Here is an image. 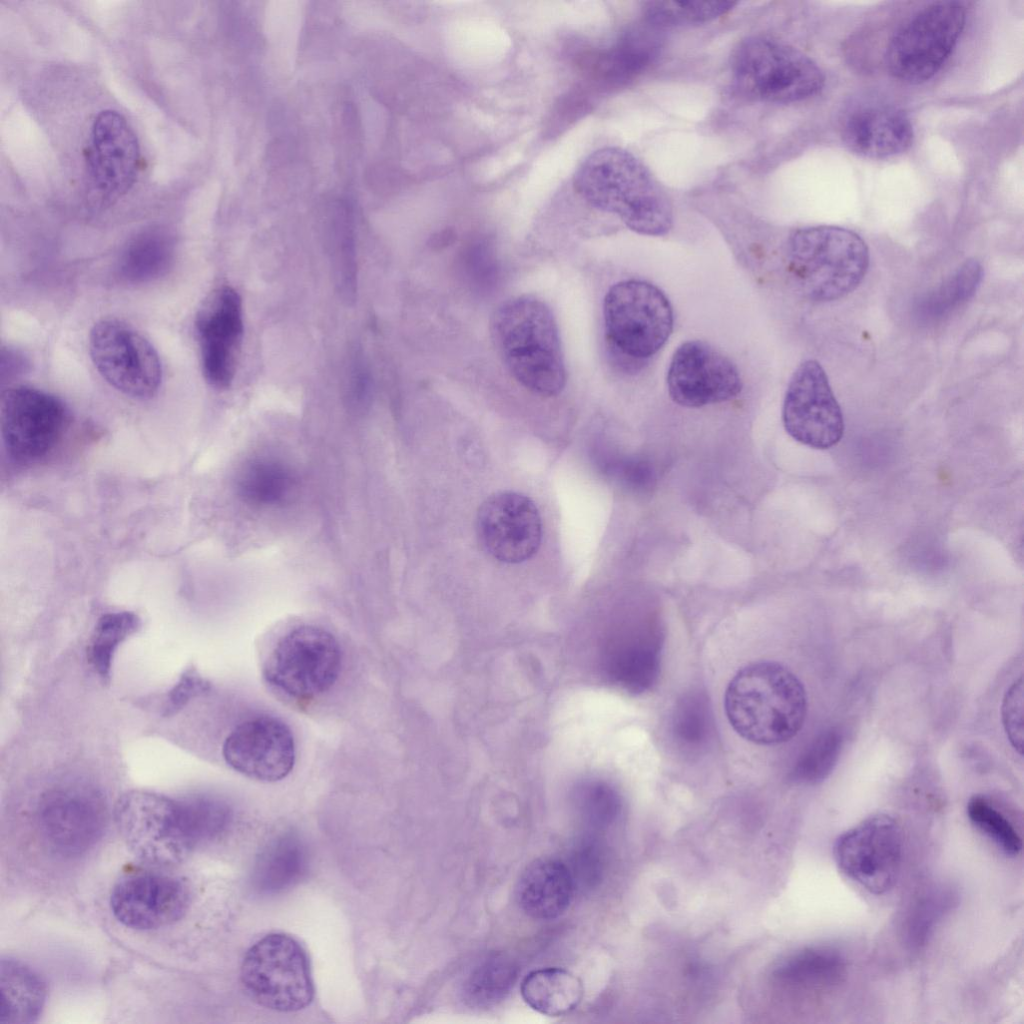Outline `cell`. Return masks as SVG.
I'll return each mask as SVG.
<instances>
[{
	"mask_svg": "<svg viewBox=\"0 0 1024 1024\" xmlns=\"http://www.w3.org/2000/svg\"><path fill=\"white\" fill-rule=\"evenodd\" d=\"M240 977L253 1001L275 1011H298L313 999L306 952L294 938L283 933L268 934L248 949Z\"/></svg>",
	"mask_w": 1024,
	"mask_h": 1024,
	"instance_id": "9c48e42d",
	"label": "cell"
},
{
	"mask_svg": "<svg viewBox=\"0 0 1024 1024\" xmlns=\"http://www.w3.org/2000/svg\"><path fill=\"white\" fill-rule=\"evenodd\" d=\"M971 823L990 838L1005 854L1017 855L1022 840L1012 823L982 796L972 797L967 805Z\"/></svg>",
	"mask_w": 1024,
	"mask_h": 1024,
	"instance_id": "f35d334b",
	"label": "cell"
},
{
	"mask_svg": "<svg viewBox=\"0 0 1024 1024\" xmlns=\"http://www.w3.org/2000/svg\"><path fill=\"white\" fill-rule=\"evenodd\" d=\"M107 822L102 796L87 786H65L43 796L37 824L44 842L61 856H79L101 839Z\"/></svg>",
	"mask_w": 1024,
	"mask_h": 1024,
	"instance_id": "2e32d148",
	"label": "cell"
},
{
	"mask_svg": "<svg viewBox=\"0 0 1024 1024\" xmlns=\"http://www.w3.org/2000/svg\"><path fill=\"white\" fill-rule=\"evenodd\" d=\"M602 861L599 845L594 842L586 844L580 851L577 863L580 867L581 880H586L590 885L596 884L601 878Z\"/></svg>",
	"mask_w": 1024,
	"mask_h": 1024,
	"instance_id": "f6af8a7d",
	"label": "cell"
},
{
	"mask_svg": "<svg viewBox=\"0 0 1024 1024\" xmlns=\"http://www.w3.org/2000/svg\"><path fill=\"white\" fill-rule=\"evenodd\" d=\"M89 353L99 374L119 392L149 399L159 390L162 365L153 345L135 328L117 319H102L89 334Z\"/></svg>",
	"mask_w": 1024,
	"mask_h": 1024,
	"instance_id": "8fae6325",
	"label": "cell"
},
{
	"mask_svg": "<svg viewBox=\"0 0 1024 1024\" xmlns=\"http://www.w3.org/2000/svg\"><path fill=\"white\" fill-rule=\"evenodd\" d=\"M202 373L215 389L228 388L235 375L244 324L242 300L230 286L210 293L194 322Z\"/></svg>",
	"mask_w": 1024,
	"mask_h": 1024,
	"instance_id": "ffe728a7",
	"label": "cell"
},
{
	"mask_svg": "<svg viewBox=\"0 0 1024 1024\" xmlns=\"http://www.w3.org/2000/svg\"><path fill=\"white\" fill-rule=\"evenodd\" d=\"M209 689L210 683L207 679L195 668H187L168 691L163 705V715L169 717L177 714L192 699L206 693Z\"/></svg>",
	"mask_w": 1024,
	"mask_h": 1024,
	"instance_id": "b9f144b4",
	"label": "cell"
},
{
	"mask_svg": "<svg viewBox=\"0 0 1024 1024\" xmlns=\"http://www.w3.org/2000/svg\"><path fill=\"white\" fill-rule=\"evenodd\" d=\"M846 962L830 947L807 948L790 956L774 971L776 978L806 986H831L840 981Z\"/></svg>",
	"mask_w": 1024,
	"mask_h": 1024,
	"instance_id": "4dcf8cb0",
	"label": "cell"
},
{
	"mask_svg": "<svg viewBox=\"0 0 1024 1024\" xmlns=\"http://www.w3.org/2000/svg\"><path fill=\"white\" fill-rule=\"evenodd\" d=\"M965 21L966 8L958 1H937L918 11L887 46L889 73L909 84L931 79L953 51Z\"/></svg>",
	"mask_w": 1024,
	"mask_h": 1024,
	"instance_id": "30bf717a",
	"label": "cell"
},
{
	"mask_svg": "<svg viewBox=\"0 0 1024 1024\" xmlns=\"http://www.w3.org/2000/svg\"><path fill=\"white\" fill-rule=\"evenodd\" d=\"M69 424V411L56 396L26 386H10L0 400L1 436L18 462H34L57 445Z\"/></svg>",
	"mask_w": 1024,
	"mask_h": 1024,
	"instance_id": "4fadbf2b",
	"label": "cell"
},
{
	"mask_svg": "<svg viewBox=\"0 0 1024 1024\" xmlns=\"http://www.w3.org/2000/svg\"><path fill=\"white\" fill-rule=\"evenodd\" d=\"M140 618L133 612L121 611L102 615L88 644V660L99 677H110L113 656L118 646L140 627Z\"/></svg>",
	"mask_w": 1024,
	"mask_h": 1024,
	"instance_id": "d6a6232c",
	"label": "cell"
},
{
	"mask_svg": "<svg viewBox=\"0 0 1024 1024\" xmlns=\"http://www.w3.org/2000/svg\"><path fill=\"white\" fill-rule=\"evenodd\" d=\"M575 881L569 867L559 859L543 857L531 862L516 885V899L530 917L549 920L569 907Z\"/></svg>",
	"mask_w": 1024,
	"mask_h": 1024,
	"instance_id": "603a6c76",
	"label": "cell"
},
{
	"mask_svg": "<svg viewBox=\"0 0 1024 1024\" xmlns=\"http://www.w3.org/2000/svg\"><path fill=\"white\" fill-rule=\"evenodd\" d=\"M1 372L2 380H10L27 370L28 361L19 351L12 348L2 349Z\"/></svg>",
	"mask_w": 1024,
	"mask_h": 1024,
	"instance_id": "bcb514c9",
	"label": "cell"
},
{
	"mask_svg": "<svg viewBox=\"0 0 1024 1024\" xmlns=\"http://www.w3.org/2000/svg\"><path fill=\"white\" fill-rule=\"evenodd\" d=\"M140 144L118 111H101L91 126L85 150L89 200L98 208L113 205L134 185L140 166Z\"/></svg>",
	"mask_w": 1024,
	"mask_h": 1024,
	"instance_id": "7c38bea8",
	"label": "cell"
},
{
	"mask_svg": "<svg viewBox=\"0 0 1024 1024\" xmlns=\"http://www.w3.org/2000/svg\"><path fill=\"white\" fill-rule=\"evenodd\" d=\"M786 271L797 289L817 302L840 299L864 279L870 255L856 232L820 225L797 229L784 248Z\"/></svg>",
	"mask_w": 1024,
	"mask_h": 1024,
	"instance_id": "277c9868",
	"label": "cell"
},
{
	"mask_svg": "<svg viewBox=\"0 0 1024 1024\" xmlns=\"http://www.w3.org/2000/svg\"><path fill=\"white\" fill-rule=\"evenodd\" d=\"M1003 727L1011 746L1023 751V682L1014 681L1005 693L1001 708Z\"/></svg>",
	"mask_w": 1024,
	"mask_h": 1024,
	"instance_id": "7bdbcfd3",
	"label": "cell"
},
{
	"mask_svg": "<svg viewBox=\"0 0 1024 1024\" xmlns=\"http://www.w3.org/2000/svg\"><path fill=\"white\" fill-rule=\"evenodd\" d=\"M660 640L636 636L618 640L611 647L607 663L611 678L634 693L649 689L656 681L660 667Z\"/></svg>",
	"mask_w": 1024,
	"mask_h": 1024,
	"instance_id": "83f0119b",
	"label": "cell"
},
{
	"mask_svg": "<svg viewBox=\"0 0 1024 1024\" xmlns=\"http://www.w3.org/2000/svg\"><path fill=\"white\" fill-rule=\"evenodd\" d=\"M783 425L796 441L815 449L836 445L844 433L841 407L825 370L814 359L792 374L782 409Z\"/></svg>",
	"mask_w": 1024,
	"mask_h": 1024,
	"instance_id": "9a60e30c",
	"label": "cell"
},
{
	"mask_svg": "<svg viewBox=\"0 0 1024 1024\" xmlns=\"http://www.w3.org/2000/svg\"><path fill=\"white\" fill-rule=\"evenodd\" d=\"M660 47V38L654 32L640 28L630 30L599 56L596 71L607 82L625 84L655 61Z\"/></svg>",
	"mask_w": 1024,
	"mask_h": 1024,
	"instance_id": "f1b7e54d",
	"label": "cell"
},
{
	"mask_svg": "<svg viewBox=\"0 0 1024 1024\" xmlns=\"http://www.w3.org/2000/svg\"><path fill=\"white\" fill-rule=\"evenodd\" d=\"M330 252L339 293L348 303L355 300L357 290V261L353 229L346 214L338 219L332 230Z\"/></svg>",
	"mask_w": 1024,
	"mask_h": 1024,
	"instance_id": "74e56055",
	"label": "cell"
},
{
	"mask_svg": "<svg viewBox=\"0 0 1024 1024\" xmlns=\"http://www.w3.org/2000/svg\"><path fill=\"white\" fill-rule=\"evenodd\" d=\"M982 278V265L975 259L966 260L923 300L920 306L922 316L938 319L950 313L975 294Z\"/></svg>",
	"mask_w": 1024,
	"mask_h": 1024,
	"instance_id": "836d02e7",
	"label": "cell"
},
{
	"mask_svg": "<svg viewBox=\"0 0 1024 1024\" xmlns=\"http://www.w3.org/2000/svg\"><path fill=\"white\" fill-rule=\"evenodd\" d=\"M348 398L353 404H362L368 396L369 375L360 356L351 360L348 374Z\"/></svg>",
	"mask_w": 1024,
	"mask_h": 1024,
	"instance_id": "ee69618b",
	"label": "cell"
},
{
	"mask_svg": "<svg viewBox=\"0 0 1024 1024\" xmlns=\"http://www.w3.org/2000/svg\"><path fill=\"white\" fill-rule=\"evenodd\" d=\"M608 350L623 367L654 356L669 339L674 324L672 306L654 284L623 280L607 291L603 302Z\"/></svg>",
	"mask_w": 1024,
	"mask_h": 1024,
	"instance_id": "5b68a950",
	"label": "cell"
},
{
	"mask_svg": "<svg viewBox=\"0 0 1024 1024\" xmlns=\"http://www.w3.org/2000/svg\"><path fill=\"white\" fill-rule=\"evenodd\" d=\"M172 230L151 225L138 231L125 244L118 260V275L133 285L153 282L166 275L177 251Z\"/></svg>",
	"mask_w": 1024,
	"mask_h": 1024,
	"instance_id": "d4e9b609",
	"label": "cell"
},
{
	"mask_svg": "<svg viewBox=\"0 0 1024 1024\" xmlns=\"http://www.w3.org/2000/svg\"><path fill=\"white\" fill-rule=\"evenodd\" d=\"M673 732L689 748H699L707 742L711 716L703 695L689 693L679 700L673 718Z\"/></svg>",
	"mask_w": 1024,
	"mask_h": 1024,
	"instance_id": "ab89813d",
	"label": "cell"
},
{
	"mask_svg": "<svg viewBox=\"0 0 1024 1024\" xmlns=\"http://www.w3.org/2000/svg\"><path fill=\"white\" fill-rule=\"evenodd\" d=\"M666 382L670 398L688 408L726 402L742 390L735 364L701 340L684 342L675 350Z\"/></svg>",
	"mask_w": 1024,
	"mask_h": 1024,
	"instance_id": "ac0fdd59",
	"label": "cell"
},
{
	"mask_svg": "<svg viewBox=\"0 0 1024 1024\" xmlns=\"http://www.w3.org/2000/svg\"><path fill=\"white\" fill-rule=\"evenodd\" d=\"M902 851L901 828L887 814L863 820L839 835L833 847L839 869L873 894H883L894 886L900 873Z\"/></svg>",
	"mask_w": 1024,
	"mask_h": 1024,
	"instance_id": "5bb4252c",
	"label": "cell"
},
{
	"mask_svg": "<svg viewBox=\"0 0 1024 1024\" xmlns=\"http://www.w3.org/2000/svg\"><path fill=\"white\" fill-rule=\"evenodd\" d=\"M295 478L291 470L271 459L247 462L236 478L239 497L254 506H272L283 503L292 494Z\"/></svg>",
	"mask_w": 1024,
	"mask_h": 1024,
	"instance_id": "f546056e",
	"label": "cell"
},
{
	"mask_svg": "<svg viewBox=\"0 0 1024 1024\" xmlns=\"http://www.w3.org/2000/svg\"><path fill=\"white\" fill-rule=\"evenodd\" d=\"M731 70L744 94L770 103H793L818 94L825 77L800 50L764 36L741 41L732 54Z\"/></svg>",
	"mask_w": 1024,
	"mask_h": 1024,
	"instance_id": "8992f818",
	"label": "cell"
},
{
	"mask_svg": "<svg viewBox=\"0 0 1024 1024\" xmlns=\"http://www.w3.org/2000/svg\"><path fill=\"white\" fill-rule=\"evenodd\" d=\"M518 969L505 956L489 957L478 964L464 983L466 1001L476 1007H487L503 1000L517 979Z\"/></svg>",
	"mask_w": 1024,
	"mask_h": 1024,
	"instance_id": "1f68e13d",
	"label": "cell"
},
{
	"mask_svg": "<svg viewBox=\"0 0 1024 1024\" xmlns=\"http://www.w3.org/2000/svg\"><path fill=\"white\" fill-rule=\"evenodd\" d=\"M583 993L581 980L558 967L533 970L521 983V995L527 1005L551 1017L573 1011L580 1004Z\"/></svg>",
	"mask_w": 1024,
	"mask_h": 1024,
	"instance_id": "4316f807",
	"label": "cell"
},
{
	"mask_svg": "<svg viewBox=\"0 0 1024 1024\" xmlns=\"http://www.w3.org/2000/svg\"><path fill=\"white\" fill-rule=\"evenodd\" d=\"M307 868L308 852L303 840L295 832H282L272 837L257 855L252 886L262 895L278 894L298 884Z\"/></svg>",
	"mask_w": 1024,
	"mask_h": 1024,
	"instance_id": "cb8c5ba5",
	"label": "cell"
},
{
	"mask_svg": "<svg viewBox=\"0 0 1024 1024\" xmlns=\"http://www.w3.org/2000/svg\"><path fill=\"white\" fill-rule=\"evenodd\" d=\"M190 893L179 878L149 869L123 874L110 894V908L119 923L133 930H155L180 920Z\"/></svg>",
	"mask_w": 1024,
	"mask_h": 1024,
	"instance_id": "e0dca14e",
	"label": "cell"
},
{
	"mask_svg": "<svg viewBox=\"0 0 1024 1024\" xmlns=\"http://www.w3.org/2000/svg\"><path fill=\"white\" fill-rule=\"evenodd\" d=\"M0 994V1024H28L40 1016L47 989L30 966L6 957L0 961Z\"/></svg>",
	"mask_w": 1024,
	"mask_h": 1024,
	"instance_id": "484cf974",
	"label": "cell"
},
{
	"mask_svg": "<svg viewBox=\"0 0 1024 1024\" xmlns=\"http://www.w3.org/2000/svg\"><path fill=\"white\" fill-rule=\"evenodd\" d=\"M476 533L481 547L494 559L509 564L531 558L542 539V521L535 503L527 496L497 492L480 505Z\"/></svg>",
	"mask_w": 1024,
	"mask_h": 1024,
	"instance_id": "d6986e66",
	"label": "cell"
},
{
	"mask_svg": "<svg viewBox=\"0 0 1024 1024\" xmlns=\"http://www.w3.org/2000/svg\"><path fill=\"white\" fill-rule=\"evenodd\" d=\"M491 334L514 379L534 394L556 396L566 384L559 329L550 307L534 296L506 300L495 310Z\"/></svg>",
	"mask_w": 1024,
	"mask_h": 1024,
	"instance_id": "7a4b0ae2",
	"label": "cell"
},
{
	"mask_svg": "<svg viewBox=\"0 0 1024 1024\" xmlns=\"http://www.w3.org/2000/svg\"><path fill=\"white\" fill-rule=\"evenodd\" d=\"M841 138L852 152L866 158L883 159L906 151L914 130L909 117L886 105L858 107L844 118Z\"/></svg>",
	"mask_w": 1024,
	"mask_h": 1024,
	"instance_id": "7402d4cb",
	"label": "cell"
},
{
	"mask_svg": "<svg viewBox=\"0 0 1024 1024\" xmlns=\"http://www.w3.org/2000/svg\"><path fill=\"white\" fill-rule=\"evenodd\" d=\"M341 666L342 651L335 636L318 626L301 625L276 642L265 661L263 677L285 698L307 702L331 689Z\"/></svg>",
	"mask_w": 1024,
	"mask_h": 1024,
	"instance_id": "52a82bcc",
	"label": "cell"
},
{
	"mask_svg": "<svg viewBox=\"0 0 1024 1024\" xmlns=\"http://www.w3.org/2000/svg\"><path fill=\"white\" fill-rule=\"evenodd\" d=\"M843 743V733L837 728L819 734L798 758L791 772L792 779L805 784L824 780L836 765Z\"/></svg>",
	"mask_w": 1024,
	"mask_h": 1024,
	"instance_id": "8d00e7d4",
	"label": "cell"
},
{
	"mask_svg": "<svg viewBox=\"0 0 1024 1024\" xmlns=\"http://www.w3.org/2000/svg\"><path fill=\"white\" fill-rule=\"evenodd\" d=\"M186 825L196 848L222 835L232 820L229 805L214 796H192L181 799Z\"/></svg>",
	"mask_w": 1024,
	"mask_h": 1024,
	"instance_id": "d590c367",
	"label": "cell"
},
{
	"mask_svg": "<svg viewBox=\"0 0 1024 1024\" xmlns=\"http://www.w3.org/2000/svg\"><path fill=\"white\" fill-rule=\"evenodd\" d=\"M576 801L583 818L596 828L615 821L621 809L618 794L602 782L589 783L579 789Z\"/></svg>",
	"mask_w": 1024,
	"mask_h": 1024,
	"instance_id": "60d3db41",
	"label": "cell"
},
{
	"mask_svg": "<svg viewBox=\"0 0 1024 1024\" xmlns=\"http://www.w3.org/2000/svg\"><path fill=\"white\" fill-rule=\"evenodd\" d=\"M116 827L129 850L154 866L181 862L195 847L181 799L144 790L124 793L114 807Z\"/></svg>",
	"mask_w": 1024,
	"mask_h": 1024,
	"instance_id": "ba28073f",
	"label": "cell"
},
{
	"mask_svg": "<svg viewBox=\"0 0 1024 1024\" xmlns=\"http://www.w3.org/2000/svg\"><path fill=\"white\" fill-rule=\"evenodd\" d=\"M734 1H648L644 3L645 19L654 27L693 25L710 22L726 14Z\"/></svg>",
	"mask_w": 1024,
	"mask_h": 1024,
	"instance_id": "e575fe53",
	"label": "cell"
},
{
	"mask_svg": "<svg viewBox=\"0 0 1024 1024\" xmlns=\"http://www.w3.org/2000/svg\"><path fill=\"white\" fill-rule=\"evenodd\" d=\"M226 763L261 782H276L293 770L296 749L290 728L280 719L261 715L237 725L223 745Z\"/></svg>",
	"mask_w": 1024,
	"mask_h": 1024,
	"instance_id": "44dd1931",
	"label": "cell"
},
{
	"mask_svg": "<svg viewBox=\"0 0 1024 1024\" xmlns=\"http://www.w3.org/2000/svg\"><path fill=\"white\" fill-rule=\"evenodd\" d=\"M573 186L591 206L616 215L638 234L662 236L673 225L666 191L650 170L623 148L592 152L576 170Z\"/></svg>",
	"mask_w": 1024,
	"mask_h": 1024,
	"instance_id": "6da1fadb",
	"label": "cell"
},
{
	"mask_svg": "<svg viewBox=\"0 0 1024 1024\" xmlns=\"http://www.w3.org/2000/svg\"><path fill=\"white\" fill-rule=\"evenodd\" d=\"M724 708L730 725L742 738L759 745L779 744L801 730L807 695L788 668L761 661L736 672L726 688Z\"/></svg>",
	"mask_w": 1024,
	"mask_h": 1024,
	"instance_id": "3957f363",
	"label": "cell"
}]
</instances>
